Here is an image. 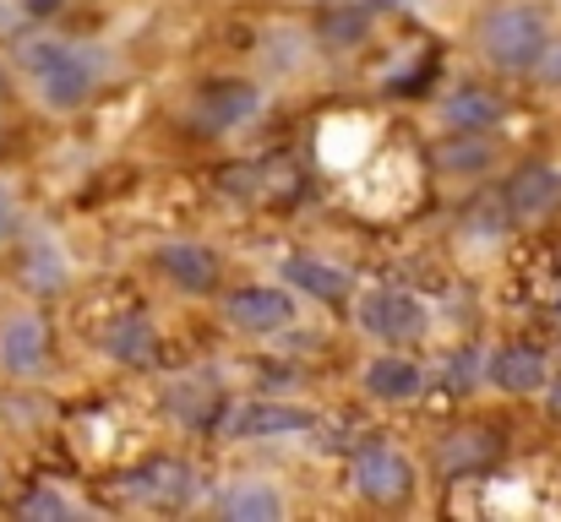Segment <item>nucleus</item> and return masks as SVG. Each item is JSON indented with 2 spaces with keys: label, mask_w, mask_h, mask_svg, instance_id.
Instances as JSON below:
<instances>
[{
  "label": "nucleus",
  "mask_w": 561,
  "mask_h": 522,
  "mask_svg": "<svg viewBox=\"0 0 561 522\" xmlns=\"http://www.w3.org/2000/svg\"><path fill=\"white\" fill-rule=\"evenodd\" d=\"M409 479H414V468H409L392 446H371V452H360V463H355V485H360V496H371V501L409 496Z\"/></svg>",
  "instance_id": "0eeeda50"
},
{
  "label": "nucleus",
  "mask_w": 561,
  "mask_h": 522,
  "mask_svg": "<svg viewBox=\"0 0 561 522\" xmlns=\"http://www.w3.org/2000/svg\"><path fill=\"white\" fill-rule=\"evenodd\" d=\"M360 327L371 338H409V333H420V300L403 289H376L360 305Z\"/></svg>",
  "instance_id": "423d86ee"
},
{
  "label": "nucleus",
  "mask_w": 561,
  "mask_h": 522,
  "mask_svg": "<svg viewBox=\"0 0 561 522\" xmlns=\"http://www.w3.org/2000/svg\"><path fill=\"white\" fill-rule=\"evenodd\" d=\"M491 381H496L502 392H540L546 359H540L535 348H502V353L491 359Z\"/></svg>",
  "instance_id": "f8f14e48"
},
{
  "label": "nucleus",
  "mask_w": 561,
  "mask_h": 522,
  "mask_svg": "<svg viewBox=\"0 0 561 522\" xmlns=\"http://www.w3.org/2000/svg\"><path fill=\"white\" fill-rule=\"evenodd\" d=\"M447 381H453V386H469V381H474V359H469V353L453 359V375H447Z\"/></svg>",
  "instance_id": "4be33fe9"
},
{
  "label": "nucleus",
  "mask_w": 561,
  "mask_h": 522,
  "mask_svg": "<svg viewBox=\"0 0 561 522\" xmlns=\"http://www.w3.org/2000/svg\"><path fill=\"white\" fill-rule=\"evenodd\" d=\"M0 88H5V77H0Z\"/></svg>",
  "instance_id": "a878e982"
},
{
  "label": "nucleus",
  "mask_w": 561,
  "mask_h": 522,
  "mask_svg": "<svg viewBox=\"0 0 561 522\" xmlns=\"http://www.w3.org/2000/svg\"><path fill=\"white\" fill-rule=\"evenodd\" d=\"M224 518L229 522H278L284 518V501H278V490H267V485H240V490L224 496Z\"/></svg>",
  "instance_id": "ddd939ff"
},
{
  "label": "nucleus",
  "mask_w": 561,
  "mask_h": 522,
  "mask_svg": "<svg viewBox=\"0 0 561 522\" xmlns=\"http://www.w3.org/2000/svg\"><path fill=\"white\" fill-rule=\"evenodd\" d=\"M229 322L245 327V333H278V327L295 322V300H289L284 289L256 283V289H240V294L229 300Z\"/></svg>",
  "instance_id": "39448f33"
},
{
  "label": "nucleus",
  "mask_w": 561,
  "mask_h": 522,
  "mask_svg": "<svg viewBox=\"0 0 561 522\" xmlns=\"http://www.w3.org/2000/svg\"><path fill=\"white\" fill-rule=\"evenodd\" d=\"M22 71L38 77V93H44L49 109H77L99 82V55H88L77 44H60V38H27L22 44Z\"/></svg>",
  "instance_id": "f257e3e1"
},
{
  "label": "nucleus",
  "mask_w": 561,
  "mask_h": 522,
  "mask_svg": "<svg viewBox=\"0 0 561 522\" xmlns=\"http://www.w3.org/2000/svg\"><path fill=\"white\" fill-rule=\"evenodd\" d=\"M159 267L181 283V289H213L218 283V256L207 251V245H164L159 251Z\"/></svg>",
  "instance_id": "9d476101"
},
{
  "label": "nucleus",
  "mask_w": 561,
  "mask_h": 522,
  "mask_svg": "<svg viewBox=\"0 0 561 522\" xmlns=\"http://www.w3.org/2000/svg\"><path fill=\"white\" fill-rule=\"evenodd\" d=\"M284 278H289V289H306V294H317V300H344V294H350V272H339L333 262L289 256V262H284Z\"/></svg>",
  "instance_id": "9b49d317"
},
{
  "label": "nucleus",
  "mask_w": 561,
  "mask_h": 522,
  "mask_svg": "<svg viewBox=\"0 0 561 522\" xmlns=\"http://www.w3.org/2000/svg\"><path fill=\"white\" fill-rule=\"evenodd\" d=\"M557 207H561V170L529 164V170L513 174V185H507V212H513V218L540 223V218H551Z\"/></svg>",
  "instance_id": "7ed1b4c3"
},
{
  "label": "nucleus",
  "mask_w": 561,
  "mask_h": 522,
  "mask_svg": "<svg viewBox=\"0 0 561 522\" xmlns=\"http://www.w3.org/2000/svg\"><path fill=\"white\" fill-rule=\"evenodd\" d=\"M496 115H502V104H496L485 88H463V93L447 98V120H453L458 131H485Z\"/></svg>",
  "instance_id": "2eb2a0df"
},
{
  "label": "nucleus",
  "mask_w": 561,
  "mask_h": 522,
  "mask_svg": "<svg viewBox=\"0 0 561 522\" xmlns=\"http://www.w3.org/2000/svg\"><path fill=\"white\" fill-rule=\"evenodd\" d=\"M131 490L148 496V501H181V496H186V468H181V463H148V468L131 479Z\"/></svg>",
  "instance_id": "dca6fc26"
},
{
  "label": "nucleus",
  "mask_w": 561,
  "mask_h": 522,
  "mask_svg": "<svg viewBox=\"0 0 561 522\" xmlns=\"http://www.w3.org/2000/svg\"><path fill=\"white\" fill-rule=\"evenodd\" d=\"M256 88L251 82H213L202 98H196V126L202 131H234V126H245L251 115H256Z\"/></svg>",
  "instance_id": "20e7f679"
},
{
  "label": "nucleus",
  "mask_w": 561,
  "mask_h": 522,
  "mask_svg": "<svg viewBox=\"0 0 561 522\" xmlns=\"http://www.w3.org/2000/svg\"><path fill=\"white\" fill-rule=\"evenodd\" d=\"M22 518H66V501L49 490H33V496H22Z\"/></svg>",
  "instance_id": "aec40b11"
},
{
  "label": "nucleus",
  "mask_w": 561,
  "mask_h": 522,
  "mask_svg": "<svg viewBox=\"0 0 561 522\" xmlns=\"http://www.w3.org/2000/svg\"><path fill=\"white\" fill-rule=\"evenodd\" d=\"M317 419L306 408H284V403H251L234 414V436H300Z\"/></svg>",
  "instance_id": "1a4fd4ad"
},
{
  "label": "nucleus",
  "mask_w": 561,
  "mask_h": 522,
  "mask_svg": "<svg viewBox=\"0 0 561 522\" xmlns=\"http://www.w3.org/2000/svg\"><path fill=\"white\" fill-rule=\"evenodd\" d=\"M480 44L502 71H529L540 60V49L551 44V22L535 5H496L480 22Z\"/></svg>",
  "instance_id": "f03ea898"
},
{
  "label": "nucleus",
  "mask_w": 561,
  "mask_h": 522,
  "mask_svg": "<svg viewBox=\"0 0 561 522\" xmlns=\"http://www.w3.org/2000/svg\"><path fill=\"white\" fill-rule=\"evenodd\" d=\"M535 66H540V77H546V88H561V44H546Z\"/></svg>",
  "instance_id": "412c9836"
},
{
  "label": "nucleus",
  "mask_w": 561,
  "mask_h": 522,
  "mask_svg": "<svg viewBox=\"0 0 561 522\" xmlns=\"http://www.w3.org/2000/svg\"><path fill=\"white\" fill-rule=\"evenodd\" d=\"M148 348H153L148 322H121V327L110 333V353H115V359H148Z\"/></svg>",
  "instance_id": "6ab92c4d"
},
{
  "label": "nucleus",
  "mask_w": 561,
  "mask_h": 522,
  "mask_svg": "<svg viewBox=\"0 0 561 522\" xmlns=\"http://www.w3.org/2000/svg\"><path fill=\"white\" fill-rule=\"evenodd\" d=\"M27 5H33V11H55L60 0H27Z\"/></svg>",
  "instance_id": "b1692460"
},
{
  "label": "nucleus",
  "mask_w": 561,
  "mask_h": 522,
  "mask_svg": "<svg viewBox=\"0 0 561 522\" xmlns=\"http://www.w3.org/2000/svg\"><path fill=\"white\" fill-rule=\"evenodd\" d=\"M551 408H557V414H561V381H557V386H551Z\"/></svg>",
  "instance_id": "393cba45"
},
{
  "label": "nucleus",
  "mask_w": 561,
  "mask_h": 522,
  "mask_svg": "<svg viewBox=\"0 0 561 522\" xmlns=\"http://www.w3.org/2000/svg\"><path fill=\"white\" fill-rule=\"evenodd\" d=\"M322 38L339 44V49L360 44V38H366V11H355V5H333V11L322 16Z\"/></svg>",
  "instance_id": "f3484780"
},
{
  "label": "nucleus",
  "mask_w": 561,
  "mask_h": 522,
  "mask_svg": "<svg viewBox=\"0 0 561 522\" xmlns=\"http://www.w3.org/2000/svg\"><path fill=\"white\" fill-rule=\"evenodd\" d=\"M0 364L11 375H33L44 364V322L38 316H11L0 327Z\"/></svg>",
  "instance_id": "6e6552de"
},
{
  "label": "nucleus",
  "mask_w": 561,
  "mask_h": 522,
  "mask_svg": "<svg viewBox=\"0 0 561 522\" xmlns=\"http://www.w3.org/2000/svg\"><path fill=\"white\" fill-rule=\"evenodd\" d=\"M11 229V207H5V196H0V234Z\"/></svg>",
  "instance_id": "5701e85b"
},
{
  "label": "nucleus",
  "mask_w": 561,
  "mask_h": 522,
  "mask_svg": "<svg viewBox=\"0 0 561 522\" xmlns=\"http://www.w3.org/2000/svg\"><path fill=\"white\" fill-rule=\"evenodd\" d=\"M366 386H371L376 397H387V403H403V397H420V370L409 364V359H376L371 370H366Z\"/></svg>",
  "instance_id": "4468645a"
},
{
  "label": "nucleus",
  "mask_w": 561,
  "mask_h": 522,
  "mask_svg": "<svg viewBox=\"0 0 561 522\" xmlns=\"http://www.w3.org/2000/svg\"><path fill=\"white\" fill-rule=\"evenodd\" d=\"M436 164H442V170H447V174H463V170H485V164H491V148H485V142H474V137L463 131L458 142H447V148L436 153Z\"/></svg>",
  "instance_id": "a211bd4d"
}]
</instances>
